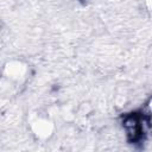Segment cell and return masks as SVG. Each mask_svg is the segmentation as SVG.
Returning <instances> with one entry per match:
<instances>
[{
    "mask_svg": "<svg viewBox=\"0 0 152 152\" xmlns=\"http://www.w3.org/2000/svg\"><path fill=\"white\" fill-rule=\"evenodd\" d=\"M124 126L127 131L131 141H138L146 134V128L150 127V115L146 116L141 113H133L127 115L124 121Z\"/></svg>",
    "mask_w": 152,
    "mask_h": 152,
    "instance_id": "1",
    "label": "cell"
}]
</instances>
